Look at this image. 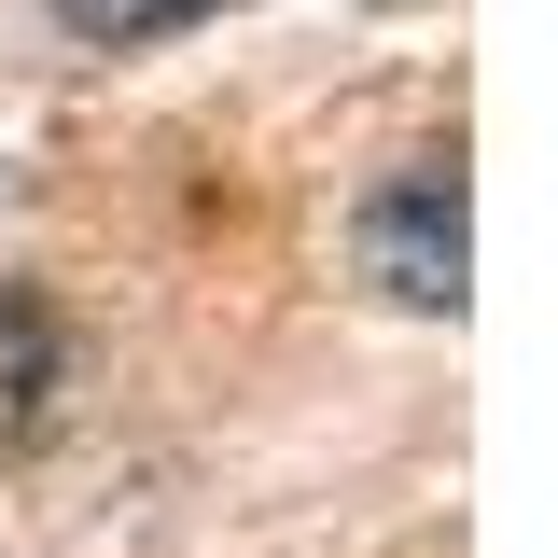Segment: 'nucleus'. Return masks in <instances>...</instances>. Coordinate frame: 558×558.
<instances>
[{
  "label": "nucleus",
  "instance_id": "1",
  "mask_svg": "<svg viewBox=\"0 0 558 558\" xmlns=\"http://www.w3.org/2000/svg\"><path fill=\"white\" fill-rule=\"evenodd\" d=\"M363 266L405 307H461V154H418L405 182L363 209Z\"/></svg>",
  "mask_w": 558,
  "mask_h": 558
},
{
  "label": "nucleus",
  "instance_id": "2",
  "mask_svg": "<svg viewBox=\"0 0 558 558\" xmlns=\"http://www.w3.org/2000/svg\"><path fill=\"white\" fill-rule=\"evenodd\" d=\"M57 377H70L57 307L0 279V461H28V447H43V418H57Z\"/></svg>",
  "mask_w": 558,
  "mask_h": 558
},
{
  "label": "nucleus",
  "instance_id": "3",
  "mask_svg": "<svg viewBox=\"0 0 558 558\" xmlns=\"http://www.w3.org/2000/svg\"><path fill=\"white\" fill-rule=\"evenodd\" d=\"M196 14H223V0H57L70 43H154V28H196Z\"/></svg>",
  "mask_w": 558,
  "mask_h": 558
}]
</instances>
